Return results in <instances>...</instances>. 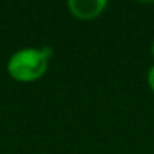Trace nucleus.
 I'll list each match as a JSON object with an SVG mask.
<instances>
[{
	"label": "nucleus",
	"instance_id": "2",
	"mask_svg": "<svg viewBox=\"0 0 154 154\" xmlns=\"http://www.w3.org/2000/svg\"><path fill=\"white\" fill-rule=\"evenodd\" d=\"M107 0H68L66 2L69 14L83 21L100 17L107 9Z\"/></svg>",
	"mask_w": 154,
	"mask_h": 154
},
{
	"label": "nucleus",
	"instance_id": "1",
	"mask_svg": "<svg viewBox=\"0 0 154 154\" xmlns=\"http://www.w3.org/2000/svg\"><path fill=\"white\" fill-rule=\"evenodd\" d=\"M53 56L51 47H24L11 54L6 63L8 74L17 82H35L47 72Z\"/></svg>",
	"mask_w": 154,
	"mask_h": 154
},
{
	"label": "nucleus",
	"instance_id": "3",
	"mask_svg": "<svg viewBox=\"0 0 154 154\" xmlns=\"http://www.w3.org/2000/svg\"><path fill=\"white\" fill-rule=\"evenodd\" d=\"M146 83H148L151 92L154 94V63L149 66V69H148V72H146Z\"/></svg>",
	"mask_w": 154,
	"mask_h": 154
},
{
	"label": "nucleus",
	"instance_id": "4",
	"mask_svg": "<svg viewBox=\"0 0 154 154\" xmlns=\"http://www.w3.org/2000/svg\"><path fill=\"white\" fill-rule=\"evenodd\" d=\"M151 54H152V57H154V39H152V44H151Z\"/></svg>",
	"mask_w": 154,
	"mask_h": 154
}]
</instances>
